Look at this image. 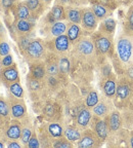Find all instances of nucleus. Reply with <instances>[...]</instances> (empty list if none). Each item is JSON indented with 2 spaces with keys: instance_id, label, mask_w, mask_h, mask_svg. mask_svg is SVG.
<instances>
[{
  "instance_id": "10",
  "label": "nucleus",
  "mask_w": 133,
  "mask_h": 148,
  "mask_svg": "<svg viewBox=\"0 0 133 148\" xmlns=\"http://www.w3.org/2000/svg\"><path fill=\"white\" fill-rule=\"evenodd\" d=\"M101 144H102V141L95 134V132L92 129L88 127L82 131L81 139L76 144V146L79 148H96L101 146Z\"/></svg>"
},
{
  "instance_id": "33",
  "label": "nucleus",
  "mask_w": 133,
  "mask_h": 148,
  "mask_svg": "<svg viewBox=\"0 0 133 148\" xmlns=\"http://www.w3.org/2000/svg\"><path fill=\"white\" fill-rule=\"evenodd\" d=\"M99 100H100V97H99L97 90L92 88V90H90L89 92H87V95H86V97H85L84 104L87 108L92 109L97 103H98Z\"/></svg>"
},
{
  "instance_id": "51",
  "label": "nucleus",
  "mask_w": 133,
  "mask_h": 148,
  "mask_svg": "<svg viewBox=\"0 0 133 148\" xmlns=\"http://www.w3.org/2000/svg\"><path fill=\"white\" fill-rule=\"evenodd\" d=\"M43 1H44V2H45V3H46V4H47V5H49V4H50L51 2H52V0H43Z\"/></svg>"
},
{
  "instance_id": "39",
  "label": "nucleus",
  "mask_w": 133,
  "mask_h": 148,
  "mask_svg": "<svg viewBox=\"0 0 133 148\" xmlns=\"http://www.w3.org/2000/svg\"><path fill=\"white\" fill-rule=\"evenodd\" d=\"M28 148H40L41 145H40V140H39V136L37 135L36 131L34 130V132H33L32 136H31L30 140L28 142Z\"/></svg>"
},
{
  "instance_id": "17",
  "label": "nucleus",
  "mask_w": 133,
  "mask_h": 148,
  "mask_svg": "<svg viewBox=\"0 0 133 148\" xmlns=\"http://www.w3.org/2000/svg\"><path fill=\"white\" fill-rule=\"evenodd\" d=\"M18 80H21V78H20V72L16 64L0 69V82L3 83L5 86Z\"/></svg>"
},
{
  "instance_id": "8",
  "label": "nucleus",
  "mask_w": 133,
  "mask_h": 148,
  "mask_svg": "<svg viewBox=\"0 0 133 148\" xmlns=\"http://www.w3.org/2000/svg\"><path fill=\"white\" fill-rule=\"evenodd\" d=\"M100 23L97 16L92 12L91 7L84 6L82 7V20H81V27L85 33H89L90 35L97 30L98 25Z\"/></svg>"
},
{
  "instance_id": "23",
  "label": "nucleus",
  "mask_w": 133,
  "mask_h": 148,
  "mask_svg": "<svg viewBox=\"0 0 133 148\" xmlns=\"http://www.w3.org/2000/svg\"><path fill=\"white\" fill-rule=\"evenodd\" d=\"M29 73L39 80H45L47 72H46L44 61H36V62L29 63Z\"/></svg>"
},
{
  "instance_id": "47",
  "label": "nucleus",
  "mask_w": 133,
  "mask_h": 148,
  "mask_svg": "<svg viewBox=\"0 0 133 148\" xmlns=\"http://www.w3.org/2000/svg\"><path fill=\"white\" fill-rule=\"evenodd\" d=\"M124 75L133 83V65H131V66H129V67H127L126 69H125Z\"/></svg>"
},
{
  "instance_id": "36",
  "label": "nucleus",
  "mask_w": 133,
  "mask_h": 148,
  "mask_svg": "<svg viewBox=\"0 0 133 148\" xmlns=\"http://www.w3.org/2000/svg\"><path fill=\"white\" fill-rule=\"evenodd\" d=\"M5 88L8 90L9 94H12V96L18 98H24L25 97V92H24V88L21 84V80L14 81V82L10 83Z\"/></svg>"
},
{
  "instance_id": "35",
  "label": "nucleus",
  "mask_w": 133,
  "mask_h": 148,
  "mask_svg": "<svg viewBox=\"0 0 133 148\" xmlns=\"http://www.w3.org/2000/svg\"><path fill=\"white\" fill-rule=\"evenodd\" d=\"M50 14L55 22L66 21V7L64 5L54 3V5L50 8Z\"/></svg>"
},
{
  "instance_id": "44",
  "label": "nucleus",
  "mask_w": 133,
  "mask_h": 148,
  "mask_svg": "<svg viewBox=\"0 0 133 148\" xmlns=\"http://www.w3.org/2000/svg\"><path fill=\"white\" fill-rule=\"evenodd\" d=\"M126 26L130 32H133V5L130 6L127 12V18H126Z\"/></svg>"
},
{
  "instance_id": "43",
  "label": "nucleus",
  "mask_w": 133,
  "mask_h": 148,
  "mask_svg": "<svg viewBox=\"0 0 133 148\" xmlns=\"http://www.w3.org/2000/svg\"><path fill=\"white\" fill-rule=\"evenodd\" d=\"M56 113V108L53 104L51 103H48V104H46L45 107L43 108V114L44 116H47V117H53Z\"/></svg>"
},
{
  "instance_id": "6",
  "label": "nucleus",
  "mask_w": 133,
  "mask_h": 148,
  "mask_svg": "<svg viewBox=\"0 0 133 148\" xmlns=\"http://www.w3.org/2000/svg\"><path fill=\"white\" fill-rule=\"evenodd\" d=\"M6 99L8 101L9 107H10V114L12 118L14 119H24L28 116V109L24 98H18L12 96V94L7 92Z\"/></svg>"
},
{
  "instance_id": "29",
  "label": "nucleus",
  "mask_w": 133,
  "mask_h": 148,
  "mask_svg": "<svg viewBox=\"0 0 133 148\" xmlns=\"http://www.w3.org/2000/svg\"><path fill=\"white\" fill-rule=\"evenodd\" d=\"M91 9L92 12H94V14L97 16L99 21H102L105 18H110L112 16L113 14V10L109 7L105 6V5L100 4V3H97V2H94L91 3Z\"/></svg>"
},
{
  "instance_id": "27",
  "label": "nucleus",
  "mask_w": 133,
  "mask_h": 148,
  "mask_svg": "<svg viewBox=\"0 0 133 148\" xmlns=\"http://www.w3.org/2000/svg\"><path fill=\"white\" fill-rule=\"evenodd\" d=\"M66 7V21L71 23L81 24L82 20V7L76 5H69Z\"/></svg>"
},
{
  "instance_id": "31",
  "label": "nucleus",
  "mask_w": 133,
  "mask_h": 148,
  "mask_svg": "<svg viewBox=\"0 0 133 148\" xmlns=\"http://www.w3.org/2000/svg\"><path fill=\"white\" fill-rule=\"evenodd\" d=\"M116 25H117L116 21L112 16H110V18H105V20H102V21H100L97 30L105 33V34L114 36L115 31H116Z\"/></svg>"
},
{
  "instance_id": "3",
  "label": "nucleus",
  "mask_w": 133,
  "mask_h": 148,
  "mask_svg": "<svg viewBox=\"0 0 133 148\" xmlns=\"http://www.w3.org/2000/svg\"><path fill=\"white\" fill-rule=\"evenodd\" d=\"M47 53L48 49L46 42L41 38H33L23 56L29 64L36 61H44L47 57Z\"/></svg>"
},
{
  "instance_id": "14",
  "label": "nucleus",
  "mask_w": 133,
  "mask_h": 148,
  "mask_svg": "<svg viewBox=\"0 0 133 148\" xmlns=\"http://www.w3.org/2000/svg\"><path fill=\"white\" fill-rule=\"evenodd\" d=\"M107 120H108L109 129H110V135H118L121 132L122 127H124L122 112H120L117 109H114L107 116Z\"/></svg>"
},
{
  "instance_id": "32",
  "label": "nucleus",
  "mask_w": 133,
  "mask_h": 148,
  "mask_svg": "<svg viewBox=\"0 0 133 148\" xmlns=\"http://www.w3.org/2000/svg\"><path fill=\"white\" fill-rule=\"evenodd\" d=\"M71 55H62L58 56V68H60V77L69 75L72 69V63L70 59Z\"/></svg>"
},
{
  "instance_id": "2",
  "label": "nucleus",
  "mask_w": 133,
  "mask_h": 148,
  "mask_svg": "<svg viewBox=\"0 0 133 148\" xmlns=\"http://www.w3.org/2000/svg\"><path fill=\"white\" fill-rule=\"evenodd\" d=\"M116 53L119 62L126 69L133 65V35L123 33L116 41Z\"/></svg>"
},
{
  "instance_id": "22",
  "label": "nucleus",
  "mask_w": 133,
  "mask_h": 148,
  "mask_svg": "<svg viewBox=\"0 0 133 148\" xmlns=\"http://www.w3.org/2000/svg\"><path fill=\"white\" fill-rule=\"evenodd\" d=\"M46 67V72L47 75L51 76H60V68H58V55L48 51L47 57L44 60Z\"/></svg>"
},
{
  "instance_id": "7",
  "label": "nucleus",
  "mask_w": 133,
  "mask_h": 148,
  "mask_svg": "<svg viewBox=\"0 0 133 148\" xmlns=\"http://www.w3.org/2000/svg\"><path fill=\"white\" fill-rule=\"evenodd\" d=\"M133 92V83L127 78L125 75L121 77L118 80L117 90H116V96L114 99L115 105L118 102L124 103V102L130 101V98Z\"/></svg>"
},
{
  "instance_id": "4",
  "label": "nucleus",
  "mask_w": 133,
  "mask_h": 148,
  "mask_svg": "<svg viewBox=\"0 0 133 148\" xmlns=\"http://www.w3.org/2000/svg\"><path fill=\"white\" fill-rule=\"evenodd\" d=\"M46 46L48 51L55 53L58 56L62 55H71L72 43L66 34H62L60 36L53 37L46 40Z\"/></svg>"
},
{
  "instance_id": "9",
  "label": "nucleus",
  "mask_w": 133,
  "mask_h": 148,
  "mask_svg": "<svg viewBox=\"0 0 133 148\" xmlns=\"http://www.w3.org/2000/svg\"><path fill=\"white\" fill-rule=\"evenodd\" d=\"M36 21L34 20H14V25L9 29L10 35L16 40L18 35L32 34L35 29Z\"/></svg>"
},
{
  "instance_id": "1",
  "label": "nucleus",
  "mask_w": 133,
  "mask_h": 148,
  "mask_svg": "<svg viewBox=\"0 0 133 148\" xmlns=\"http://www.w3.org/2000/svg\"><path fill=\"white\" fill-rule=\"evenodd\" d=\"M97 53L95 45L92 41L91 37L83 35L80 39L77 40L72 45L71 57L86 64H93L97 59Z\"/></svg>"
},
{
  "instance_id": "37",
  "label": "nucleus",
  "mask_w": 133,
  "mask_h": 148,
  "mask_svg": "<svg viewBox=\"0 0 133 148\" xmlns=\"http://www.w3.org/2000/svg\"><path fill=\"white\" fill-rule=\"evenodd\" d=\"M52 147L53 148H72L74 147V143H72L70 140L66 138L64 136L60 138L53 139L52 140Z\"/></svg>"
},
{
  "instance_id": "16",
  "label": "nucleus",
  "mask_w": 133,
  "mask_h": 148,
  "mask_svg": "<svg viewBox=\"0 0 133 148\" xmlns=\"http://www.w3.org/2000/svg\"><path fill=\"white\" fill-rule=\"evenodd\" d=\"M114 106H115L114 100L105 97V99L99 100L98 103H97L91 110H92L93 115L98 116V117H101V118H106L107 116L114 110Z\"/></svg>"
},
{
  "instance_id": "15",
  "label": "nucleus",
  "mask_w": 133,
  "mask_h": 148,
  "mask_svg": "<svg viewBox=\"0 0 133 148\" xmlns=\"http://www.w3.org/2000/svg\"><path fill=\"white\" fill-rule=\"evenodd\" d=\"M118 79L114 73L108 74L101 81V90L105 97L109 99L114 100L116 96V90H117Z\"/></svg>"
},
{
  "instance_id": "38",
  "label": "nucleus",
  "mask_w": 133,
  "mask_h": 148,
  "mask_svg": "<svg viewBox=\"0 0 133 148\" xmlns=\"http://www.w3.org/2000/svg\"><path fill=\"white\" fill-rule=\"evenodd\" d=\"M20 0H0V10L4 14H9L12 7Z\"/></svg>"
},
{
  "instance_id": "52",
  "label": "nucleus",
  "mask_w": 133,
  "mask_h": 148,
  "mask_svg": "<svg viewBox=\"0 0 133 148\" xmlns=\"http://www.w3.org/2000/svg\"><path fill=\"white\" fill-rule=\"evenodd\" d=\"M3 38H2V36H1V35H0V41H1V40H2Z\"/></svg>"
},
{
  "instance_id": "12",
  "label": "nucleus",
  "mask_w": 133,
  "mask_h": 148,
  "mask_svg": "<svg viewBox=\"0 0 133 148\" xmlns=\"http://www.w3.org/2000/svg\"><path fill=\"white\" fill-rule=\"evenodd\" d=\"M2 129L6 142L10 140H20L22 135V120L12 118Z\"/></svg>"
},
{
  "instance_id": "21",
  "label": "nucleus",
  "mask_w": 133,
  "mask_h": 148,
  "mask_svg": "<svg viewBox=\"0 0 133 148\" xmlns=\"http://www.w3.org/2000/svg\"><path fill=\"white\" fill-rule=\"evenodd\" d=\"M34 127H33L32 119L29 115L22 119V135L20 138V141L23 144L24 147H27L28 142L30 140L33 132H34Z\"/></svg>"
},
{
  "instance_id": "28",
  "label": "nucleus",
  "mask_w": 133,
  "mask_h": 148,
  "mask_svg": "<svg viewBox=\"0 0 133 148\" xmlns=\"http://www.w3.org/2000/svg\"><path fill=\"white\" fill-rule=\"evenodd\" d=\"M12 119L10 107L6 98L0 97V127H2Z\"/></svg>"
},
{
  "instance_id": "34",
  "label": "nucleus",
  "mask_w": 133,
  "mask_h": 148,
  "mask_svg": "<svg viewBox=\"0 0 133 148\" xmlns=\"http://www.w3.org/2000/svg\"><path fill=\"white\" fill-rule=\"evenodd\" d=\"M33 39L32 34H22V35H18V37L16 38L14 41L18 44V47L21 51L22 55H24L27 49L28 45L31 42V40Z\"/></svg>"
},
{
  "instance_id": "24",
  "label": "nucleus",
  "mask_w": 133,
  "mask_h": 148,
  "mask_svg": "<svg viewBox=\"0 0 133 148\" xmlns=\"http://www.w3.org/2000/svg\"><path fill=\"white\" fill-rule=\"evenodd\" d=\"M26 79H27V88L31 95H35L38 97L46 88L44 80H39V79L35 78L30 73L27 75Z\"/></svg>"
},
{
  "instance_id": "40",
  "label": "nucleus",
  "mask_w": 133,
  "mask_h": 148,
  "mask_svg": "<svg viewBox=\"0 0 133 148\" xmlns=\"http://www.w3.org/2000/svg\"><path fill=\"white\" fill-rule=\"evenodd\" d=\"M10 45L9 43L6 41V39H2L0 41V58H3L5 56L9 55L10 53Z\"/></svg>"
},
{
  "instance_id": "11",
  "label": "nucleus",
  "mask_w": 133,
  "mask_h": 148,
  "mask_svg": "<svg viewBox=\"0 0 133 148\" xmlns=\"http://www.w3.org/2000/svg\"><path fill=\"white\" fill-rule=\"evenodd\" d=\"M90 129H92L95 132V134L98 136V138L101 141L105 142L108 140L109 136H110V129H109L108 120L106 118H101L98 116L93 115L90 123Z\"/></svg>"
},
{
  "instance_id": "25",
  "label": "nucleus",
  "mask_w": 133,
  "mask_h": 148,
  "mask_svg": "<svg viewBox=\"0 0 133 148\" xmlns=\"http://www.w3.org/2000/svg\"><path fill=\"white\" fill-rule=\"evenodd\" d=\"M44 131L51 139H56L64 136V125L60 121H49L44 125Z\"/></svg>"
},
{
  "instance_id": "26",
  "label": "nucleus",
  "mask_w": 133,
  "mask_h": 148,
  "mask_svg": "<svg viewBox=\"0 0 133 148\" xmlns=\"http://www.w3.org/2000/svg\"><path fill=\"white\" fill-rule=\"evenodd\" d=\"M66 34V36L69 37V39H70V41H71L72 45H73L77 40L80 39L83 35H85L84 30L82 29V27H81L80 24L71 23V22H68Z\"/></svg>"
},
{
  "instance_id": "13",
  "label": "nucleus",
  "mask_w": 133,
  "mask_h": 148,
  "mask_svg": "<svg viewBox=\"0 0 133 148\" xmlns=\"http://www.w3.org/2000/svg\"><path fill=\"white\" fill-rule=\"evenodd\" d=\"M92 117H93V113L92 110L85 106V104H83V106L77 111L76 113V119H75V125L78 127L81 131L90 127V123H91Z\"/></svg>"
},
{
  "instance_id": "20",
  "label": "nucleus",
  "mask_w": 133,
  "mask_h": 148,
  "mask_svg": "<svg viewBox=\"0 0 133 148\" xmlns=\"http://www.w3.org/2000/svg\"><path fill=\"white\" fill-rule=\"evenodd\" d=\"M25 1L30 9L32 18H34L35 21H37L38 18H40V16H43L48 6L43 0H25Z\"/></svg>"
},
{
  "instance_id": "42",
  "label": "nucleus",
  "mask_w": 133,
  "mask_h": 148,
  "mask_svg": "<svg viewBox=\"0 0 133 148\" xmlns=\"http://www.w3.org/2000/svg\"><path fill=\"white\" fill-rule=\"evenodd\" d=\"M12 64H14V56H12V53H10L9 55H7V56H5V57H3V58H1V60H0V69H1V68L9 67V66H12Z\"/></svg>"
},
{
  "instance_id": "45",
  "label": "nucleus",
  "mask_w": 133,
  "mask_h": 148,
  "mask_svg": "<svg viewBox=\"0 0 133 148\" xmlns=\"http://www.w3.org/2000/svg\"><path fill=\"white\" fill-rule=\"evenodd\" d=\"M54 3L64 5V6H69V5H76V6H79L77 0H55Z\"/></svg>"
},
{
  "instance_id": "50",
  "label": "nucleus",
  "mask_w": 133,
  "mask_h": 148,
  "mask_svg": "<svg viewBox=\"0 0 133 148\" xmlns=\"http://www.w3.org/2000/svg\"><path fill=\"white\" fill-rule=\"evenodd\" d=\"M118 3H121V4H127L128 2L132 1V0H117Z\"/></svg>"
},
{
  "instance_id": "49",
  "label": "nucleus",
  "mask_w": 133,
  "mask_h": 148,
  "mask_svg": "<svg viewBox=\"0 0 133 148\" xmlns=\"http://www.w3.org/2000/svg\"><path fill=\"white\" fill-rule=\"evenodd\" d=\"M128 145L130 146L131 148H133V130L131 132H129L128 135Z\"/></svg>"
},
{
  "instance_id": "46",
  "label": "nucleus",
  "mask_w": 133,
  "mask_h": 148,
  "mask_svg": "<svg viewBox=\"0 0 133 148\" xmlns=\"http://www.w3.org/2000/svg\"><path fill=\"white\" fill-rule=\"evenodd\" d=\"M6 147L7 148H22L24 147L23 144L21 143L20 140H10V141L6 142Z\"/></svg>"
},
{
  "instance_id": "41",
  "label": "nucleus",
  "mask_w": 133,
  "mask_h": 148,
  "mask_svg": "<svg viewBox=\"0 0 133 148\" xmlns=\"http://www.w3.org/2000/svg\"><path fill=\"white\" fill-rule=\"evenodd\" d=\"M94 2L100 3V4L111 8L112 10H114V9L118 6V4H119L117 0H91V1H90V3H94Z\"/></svg>"
},
{
  "instance_id": "5",
  "label": "nucleus",
  "mask_w": 133,
  "mask_h": 148,
  "mask_svg": "<svg viewBox=\"0 0 133 148\" xmlns=\"http://www.w3.org/2000/svg\"><path fill=\"white\" fill-rule=\"evenodd\" d=\"M90 37L95 45V49H96L98 55L110 56L112 53L113 46H114V43H113L114 36L105 34V33L96 30L90 35Z\"/></svg>"
},
{
  "instance_id": "48",
  "label": "nucleus",
  "mask_w": 133,
  "mask_h": 148,
  "mask_svg": "<svg viewBox=\"0 0 133 148\" xmlns=\"http://www.w3.org/2000/svg\"><path fill=\"white\" fill-rule=\"evenodd\" d=\"M0 35L2 36L3 39H5V36H6V28L3 25V23L0 20Z\"/></svg>"
},
{
  "instance_id": "18",
  "label": "nucleus",
  "mask_w": 133,
  "mask_h": 148,
  "mask_svg": "<svg viewBox=\"0 0 133 148\" xmlns=\"http://www.w3.org/2000/svg\"><path fill=\"white\" fill-rule=\"evenodd\" d=\"M14 20H34L31 16V12L25 0L16 2L10 9ZM35 21V20H34Z\"/></svg>"
},
{
  "instance_id": "19",
  "label": "nucleus",
  "mask_w": 133,
  "mask_h": 148,
  "mask_svg": "<svg viewBox=\"0 0 133 148\" xmlns=\"http://www.w3.org/2000/svg\"><path fill=\"white\" fill-rule=\"evenodd\" d=\"M66 25H68V22H64V21H58L50 24V25H46L45 34L47 36V39H50V38H53V37L60 36L62 34H66Z\"/></svg>"
},
{
  "instance_id": "30",
  "label": "nucleus",
  "mask_w": 133,
  "mask_h": 148,
  "mask_svg": "<svg viewBox=\"0 0 133 148\" xmlns=\"http://www.w3.org/2000/svg\"><path fill=\"white\" fill-rule=\"evenodd\" d=\"M81 135H82V131L76 125H66L64 127V136L68 140H70L72 143H74V145H76L79 142V140L81 139Z\"/></svg>"
}]
</instances>
